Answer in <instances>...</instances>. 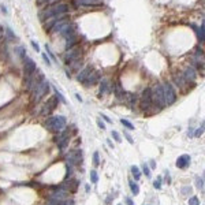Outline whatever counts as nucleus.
I'll return each mask as SVG.
<instances>
[{
	"label": "nucleus",
	"mask_w": 205,
	"mask_h": 205,
	"mask_svg": "<svg viewBox=\"0 0 205 205\" xmlns=\"http://www.w3.org/2000/svg\"><path fill=\"white\" fill-rule=\"evenodd\" d=\"M32 47H33V48L36 49L37 52H40V47H39V44H37L36 41H32Z\"/></svg>",
	"instance_id": "37"
},
{
	"label": "nucleus",
	"mask_w": 205,
	"mask_h": 205,
	"mask_svg": "<svg viewBox=\"0 0 205 205\" xmlns=\"http://www.w3.org/2000/svg\"><path fill=\"white\" fill-rule=\"evenodd\" d=\"M48 90H49V82L43 80L33 90H32V92H33V101H36V102L40 101L41 99L48 93Z\"/></svg>",
	"instance_id": "3"
},
{
	"label": "nucleus",
	"mask_w": 205,
	"mask_h": 205,
	"mask_svg": "<svg viewBox=\"0 0 205 205\" xmlns=\"http://www.w3.org/2000/svg\"><path fill=\"white\" fill-rule=\"evenodd\" d=\"M36 69H37V66H36V63H34V60H32L30 58H28V56L23 58V71H25L26 77L33 74V73L36 71Z\"/></svg>",
	"instance_id": "8"
},
{
	"label": "nucleus",
	"mask_w": 205,
	"mask_h": 205,
	"mask_svg": "<svg viewBox=\"0 0 205 205\" xmlns=\"http://www.w3.org/2000/svg\"><path fill=\"white\" fill-rule=\"evenodd\" d=\"M126 100H127V105H129V107L134 108V105H136V102H137V95L127 93V96H126Z\"/></svg>",
	"instance_id": "19"
},
{
	"label": "nucleus",
	"mask_w": 205,
	"mask_h": 205,
	"mask_svg": "<svg viewBox=\"0 0 205 205\" xmlns=\"http://www.w3.org/2000/svg\"><path fill=\"white\" fill-rule=\"evenodd\" d=\"M40 3H47V2H52V0H39Z\"/></svg>",
	"instance_id": "45"
},
{
	"label": "nucleus",
	"mask_w": 205,
	"mask_h": 205,
	"mask_svg": "<svg viewBox=\"0 0 205 205\" xmlns=\"http://www.w3.org/2000/svg\"><path fill=\"white\" fill-rule=\"evenodd\" d=\"M152 102H153V100H152V89L151 88H145L141 95V107L144 110H148L152 105Z\"/></svg>",
	"instance_id": "6"
},
{
	"label": "nucleus",
	"mask_w": 205,
	"mask_h": 205,
	"mask_svg": "<svg viewBox=\"0 0 205 205\" xmlns=\"http://www.w3.org/2000/svg\"><path fill=\"white\" fill-rule=\"evenodd\" d=\"M112 137L115 138V141H116V142H121V141H122V138H121V136H119L118 131L114 130V131H112Z\"/></svg>",
	"instance_id": "35"
},
{
	"label": "nucleus",
	"mask_w": 205,
	"mask_h": 205,
	"mask_svg": "<svg viewBox=\"0 0 205 205\" xmlns=\"http://www.w3.org/2000/svg\"><path fill=\"white\" fill-rule=\"evenodd\" d=\"M190 160H192V159H190L189 155H182V156L178 157L177 167H178V168H186V167L190 164Z\"/></svg>",
	"instance_id": "13"
},
{
	"label": "nucleus",
	"mask_w": 205,
	"mask_h": 205,
	"mask_svg": "<svg viewBox=\"0 0 205 205\" xmlns=\"http://www.w3.org/2000/svg\"><path fill=\"white\" fill-rule=\"evenodd\" d=\"M118 205H122V204H118Z\"/></svg>",
	"instance_id": "47"
},
{
	"label": "nucleus",
	"mask_w": 205,
	"mask_h": 205,
	"mask_svg": "<svg viewBox=\"0 0 205 205\" xmlns=\"http://www.w3.org/2000/svg\"><path fill=\"white\" fill-rule=\"evenodd\" d=\"M47 127L51 131H56V133H62L66 127V118L62 115L52 116L47 121Z\"/></svg>",
	"instance_id": "2"
},
{
	"label": "nucleus",
	"mask_w": 205,
	"mask_h": 205,
	"mask_svg": "<svg viewBox=\"0 0 205 205\" xmlns=\"http://www.w3.org/2000/svg\"><path fill=\"white\" fill-rule=\"evenodd\" d=\"M126 204H127V205H134L133 200H131L130 197H126Z\"/></svg>",
	"instance_id": "40"
},
{
	"label": "nucleus",
	"mask_w": 205,
	"mask_h": 205,
	"mask_svg": "<svg viewBox=\"0 0 205 205\" xmlns=\"http://www.w3.org/2000/svg\"><path fill=\"white\" fill-rule=\"evenodd\" d=\"M114 92H115V96L116 97H119V99H122L123 97V95H125V90H123V88H122V85H121V82H116L115 85H114Z\"/></svg>",
	"instance_id": "18"
},
{
	"label": "nucleus",
	"mask_w": 205,
	"mask_h": 205,
	"mask_svg": "<svg viewBox=\"0 0 205 205\" xmlns=\"http://www.w3.org/2000/svg\"><path fill=\"white\" fill-rule=\"evenodd\" d=\"M69 4H64V3H60V4H56V6H52L51 8L45 10L44 13L40 14L41 19H49V18H54V17H58V15H63L69 11Z\"/></svg>",
	"instance_id": "1"
},
{
	"label": "nucleus",
	"mask_w": 205,
	"mask_h": 205,
	"mask_svg": "<svg viewBox=\"0 0 205 205\" xmlns=\"http://www.w3.org/2000/svg\"><path fill=\"white\" fill-rule=\"evenodd\" d=\"M101 118H102V119H104V121H105V122H108V123H111V122H112V121H111V119H110V118H108V116H107V115H101Z\"/></svg>",
	"instance_id": "42"
},
{
	"label": "nucleus",
	"mask_w": 205,
	"mask_h": 205,
	"mask_svg": "<svg viewBox=\"0 0 205 205\" xmlns=\"http://www.w3.org/2000/svg\"><path fill=\"white\" fill-rule=\"evenodd\" d=\"M92 71H93L92 67H86V69H84V70H82V71L80 73V74H78V77H77L78 81L82 82V84H85V81L88 80V77L90 75V73H92Z\"/></svg>",
	"instance_id": "14"
},
{
	"label": "nucleus",
	"mask_w": 205,
	"mask_h": 205,
	"mask_svg": "<svg viewBox=\"0 0 205 205\" xmlns=\"http://www.w3.org/2000/svg\"><path fill=\"white\" fill-rule=\"evenodd\" d=\"M93 164H95V166H99V164H100V159H99V152H95V153H93Z\"/></svg>",
	"instance_id": "32"
},
{
	"label": "nucleus",
	"mask_w": 205,
	"mask_h": 205,
	"mask_svg": "<svg viewBox=\"0 0 205 205\" xmlns=\"http://www.w3.org/2000/svg\"><path fill=\"white\" fill-rule=\"evenodd\" d=\"M77 43H78V37H77V34H74V36H71V37H67V39H66V51L71 49Z\"/></svg>",
	"instance_id": "17"
},
{
	"label": "nucleus",
	"mask_w": 205,
	"mask_h": 205,
	"mask_svg": "<svg viewBox=\"0 0 205 205\" xmlns=\"http://www.w3.org/2000/svg\"><path fill=\"white\" fill-rule=\"evenodd\" d=\"M197 187L204 192V178H197Z\"/></svg>",
	"instance_id": "31"
},
{
	"label": "nucleus",
	"mask_w": 205,
	"mask_h": 205,
	"mask_svg": "<svg viewBox=\"0 0 205 205\" xmlns=\"http://www.w3.org/2000/svg\"><path fill=\"white\" fill-rule=\"evenodd\" d=\"M58 104H59V100H58L56 97H51L48 101H47V104H45V108H44V111H43V114H49L52 110H55V108L58 107Z\"/></svg>",
	"instance_id": "11"
},
{
	"label": "nucleus",
	"mask_w": 205,
	"mask_h": 205,
	"mask_svg": "<svg viewBox=\"0 0 205 205\" xmlns=\"http://www.w3.org/2000/svg\"><path fill=\"white\" fill-rule=\"evenodd\" d=\"M90 181H92V183H97L99 181V175L96 171H90Z\"/></svg>",
	"instance_id": "25"
},
{
	"label": "nucleus",
	"mask_w": 205,
	"mask_h": 205,
	"mask_svg": "<svg viewBox=\"0 0 205 205\" xmlns=\"http://www.w3.org/2000/svg\"><path fill=\"white\" fill-rule=\"evenodd\" d=\"M80 56H81V49L80 48H71L66 52V55H64V62H66L67 64H71L73 62L80 60Z\"/></svg>",
	"instance_id": "7"
},
{
	"label": "nucleus",
	"mask_w": 205,
	"mask_h": 205,
	"mask_svg": "<svg viewBox=\"0 0 205 205\" xmlns=\"http://www.w3.org/2000/svg\"><path fill=\"white\" fill-rule=\"evenodd\" d=\"M152 100L156 102L159 107H164L166 101H164V93H163V86L162 85H156L155 89L152 90Z\"/></svg>",
	"instance_id": "5"
},
{
	"label": "nucleus",
	"mask_w": 205,
	"mask_h": 205,
	"mask_svg": "<svg viewBox=\"0 0 205 205\" xmlns=\"http://www.w3.org/2000/svg\"><path fill=\"white\" fill-rule=\"evenodd\" d=\"M105 92H110V82H108L107 80H102L101 86H100V96L104 95Z\"/></svg>",
	"instance_id": "20"
},
{
	"label": "nucleus",
	"mask_w": 205,
	"mask_h": 205,
	"mask_svg": "<svg viewBox=\"0 0 205 205\" xmlns=\"http://www.w3.org/2000/svg\"><path fill=\"white\" fill-rule=\"evenodd\" d=\"M131 174H133L136 181H138L140 178H141V172H140V168L137 166H131Z\"/></svg>",
	"instance_id": "21"
},
{
	"label": "nucleus",
	"mask_w": 205,
	"mask_h": 205,
	"mask_svg": "<svg viewBox=\"0 0 205 205\" xmlns=\"http://www.w3.org/2000/svg\"><path fill=\"white\" fill-rule=\"evenodd\" d=\"M97 81H99V73L97 71H92V73H90V75L88 77V80L85 81L84 85H86V86H92V85H95Z\"/></svg>",
	"instance_id": "15"
},
{
	"label": "nucleus",
	"mask_w": 205,
	"mask_h": 205,
	"mask_svg": "<svg viewBox=\"0 0 205 205\" xmlns=\"http://www.w3.org/2000/svg\"><path fill=\"white\" fill-rule=\"evenodd\" d=\"M203 133H204V123H201V126L197 129V130H196V134H194V136H196V137H201V136H203Z\"/></svg>",
	"instance_id": "30"
},
{
	"label": "nucleus",
	"mask_w": 205,
	"mask_h": 205,
	"mask_svg": "<svg viewBox=\"0 0 205 205\" xmlns=\"http://www.w3.org/2000/svg\"><path fill=\"white\" fill-rule=\"evenodd\" d=\"M153 187H155V189H160V187H162V178H160V177L153 182Z\"/></svg>",
	"instance_id": "33"
},
{
	"label": "nucleus",
	"mask_w": 205,
	"mask_h": 205,
	"mask_svg": "<svg viewBox=\"0 0 205 205\" xmlns=\"http://www.w3.org/2000/svg\"><path fill=\"white\" fill-rule=\"evenodd\" d=\"M151 166H152V168H155V167H156V163L152 162V163H151Z\"/></svg>",
	"instance_id": "46"
},
{
	"label": "nucleus",
	"mask_w": 205,
	"mask_h": 205,
	"mask_svg": "<svg viewBox=\"0 0 205 205\" xmlns=\"http://www.w3.org/2000/svg\"><path fill=\"white\" fill-rule=\"evenodd\" d=\"M7 33H8V36H10V37H11V39H17V37H15V34H14V33H13V32H11V30H10V29H7Z\"/></svg>",
	"instance_id": "41"
},
{
	"label": "nucleus",
	"mask_w": 205,
	"mask_h": 205,
	"mask_svg": "<svg viewBox=\"0 0 205 205\" xmlns=\"http://www.w3.org/2000/svg\"><path fill=\"white\" fill-rule=\"evenodd\" d=\"M56 144L60 149H64L69 144V131H63L59 137L56 138Z\"/></svg>",
	"instance_id": "12"
},
{
	"label": "nucleus",
	"mask_w": 205,
	"mask_h": 205,
	"mask_svg": "<svg viewBox=\"0 0 205 205\" xmlns=\"http://www.w3.org/2000/svg\"><path fill=\"white\" fill-rule=\"evenodd\" d=\"M82 160V153L81 151H73L69 153L67 156V164L70 166H74V164H78Z\"/></svg>",
	"instance_id": "9"
},
{
	"label": "nucleus",
	"mask_w": 205,
	"mask_h": 205,
	"mask_svg": "<svg viewBox=\"0 0 205 205\" xmlns=\"http://www.w3.org/2000/svg\"><path fill=\"white\" fill-rule=\"evenodd\" d=\"M78 2L84 6H90V4H97L99 0H78Z\"/></svg>",
	"instance_id": "24"
},
{
	"label": "nucleus",
	"mask_w": 205,
	"mask_h": 205,
	"mask_svg": "<svg viewBox=\"0 0 205 205\" xmlns=\"http://www.w3.org/2000/svg\"><path fill=\"white\" fill-rule=\"evenodd\" d=\"M130 189H131V192H133V194L134 196H137L140 193V187H138V184H137L134 181H130Z\"/></svg>",
	"instance_id": "22"
},
{
	"label": "nucleus",
	"mask_w": 205,
	"mask_h": 205,
	"mask_svg": "<svg viewBox=\"0 0 205 205\" xmlns=\"http://www.w3.org/2000/svg\"><path fill=\"white\" fill-rule=\"evenodd\" d=\"M182 77H183V80L184 82H193L197 78V73H196V70L193 69V67H187L186 70H184V73L182 74Z\"/></svg>",
	"instance_id": "10"
},
{
	"label": "nucleus",
	"mask_w": 205,
	"mask_h": 205,
	"mask_svg": "<svg viewBox=\"0 0 205 205\" xmlns=\"http://www.w3.org/2000/svg\"><path fill=\"white\" fill-rule=\"evenodd\" d=\"M189 205H200V200H198V197H196V196L190 197V200H189Z\"/></svg>",
	"instance_id": "28"
},
{
	"label": "nucleus",
	"mask_w": 205,
	"mask_h": 205,
	"mask_svg": "<svg viewBox=\"0 0 205 205\" xmlns=\"http://www.w3.org/2000/svg\"><path fill=\"white\" fill-rule=\"evenodd\" d=\"M107 144H108V146H110V148H112V149H114V144L111 142L110 140H108V141H107Z\"/></svg>",
	"instance_id": "44"
},
{
	"label": "nucleus",
	"mask_w": 205,
	"mask_h": 205,
	"mask_svg": "<svg viewBox=\"0 0 205 205\" xmlns=\"http://www.w3.org/2000/svg\"><path fill=\"white\" fill-rule=\"evenodd\" d=\"M174 81L177 82V85H179V86H184V84H186V82H184V80H183V77H182V74L181 75H175L174 77Z\"/></svg>",
	"instance_id": "23"
},
{
	"label": "nucleus",
	"mask_w": 205,
	"mask_h": 205,
	"mask_svg": "<svg viewBox=\"0 0 205 205\" xmlns=\"http://www.w3.org/2000/svg\"><path fill=\"white\" fill-rule=\"evenodd\" d=\"M163 86V93H164V101H166L167 105L174 104L175 100H177V93H175L174 88L170 82H166V84L162 85Z\"/></svg>",
	"instance_id": "4"
},
{
	"label": "nucleus",
	"mask_w": 205,
	"mask_h": 205,
	"mask_svg": "<svg viewBox=\"0 0 205 205\" xmlns=\"http://www.w3.org/2000/svg\"><path fill=\"white\" fill-rule=\"evenodd\" d=\"M142 170H144V172H145V175L148 178H151V170H149V167L146 166L145 163H144V166H142Z\"/></svg>",
	"instance_id": "34"
},
{
	"label": "nucleus",
	"mask_w": 205,
	"mask_h": 205,
	"mask_svg": "<svg viewBox=\"0 0 205 205\" xmlns=\"http://www.w3.org/2000/svg\"><path fill=\"white\" fill-rule=\"evenodd\" d=\"M97 125H99V127H100V129H101V130H104V129H105L104 123H102L101 121H99V122H97Z\"/></svg>",
	"instance_id": "43"
},
{
	"label": "nucleus",
	"mask_w": 205,
	"mask_h": 205,
	"mask_svg": "<svg viewBox=\"0 0 205 205\" xmlns=\"http://www.w3.org/2000/svg\"><path fill=\"white\" fill-rule=\"evenodd\" d=\"M78 187V182L77 181H70V182H66L62 186V189L64 190V192H75Z\"/></svg>",
	"instance_id": "16"
},
{
	"label": "nucleus",
	"mask_w": 205,
	"mask_h": 205,
	"mask_svg": "<svg viewBox=\"0 0 205 205\" xmlns=\"http://www.w3.org/2000/svg\"><path fill=\"white\" fill-rule=\"evenodd\" d=\"M198 39H200V43H204V23L201 25L200 30H198Z\"/></svg>",
	"instance_id": "29"
},
{
	"label": "nucleus",
	"mask_w": 205,
	"mask_h": 205,
	"mask_svg": "<svg viewBox=\"0 0 205 205\" xmlns=\"http://www.w3.org/2000/svg\"><path fill=\"white\" fill-rule=\"evenodd\" d=\"M181 193L184 196H187V194H192V187L190 186H183L182 189H181Z\"/></svg>",
	"instance_id": "27"
},
{
	"label": "nucleus",
	"mask_w": 205,
	"mask_h": 205,
	"mask_svg": "<svg viewBox=\"0 0 205 205\" xmlns=\"http://www.w3.org/2000/svg\"><path fill=\"white\" fill-rule=\"evenodd\" d=\"M43 59H44V60H45V63H47V64H48V66H51V62H49V58H48V56H47V55H45V54H43Z\"/></svg>",
	"instance_id": "38"
},
{
	"label": "nucleus",
	"mask_w": 205,
	"mask_h": 205,
	"mask_svg": "<svg viewBox=\"0 0 205 205\" xmlns=\"http://www.w3.org/2000/svg\"><path fill=\"white\" fill-rule=\"evenodd\" d=\"M121 123H122L123 126H126V127H127L129 130H134V126L131 125V123L129 122V121H126V119H121Z\"/></svg>",
	"instance_id": "26"
},
{
	"label": "nucleus",
	"mask_w": 205,
	"mask_h": 205,
	"mask_svg": "<svg viewBox=\"0 0 205 205\" xmlns=\"http://www.w3.org/2000/svg\"><path fill=\"white\" fill-rule=\"evenodd\" d=\"M63 205H74V201H73V200H64Z\"/></svg>",
	"instance_id": "39"
},
{
	"label": "nucleus",
	"mask_w": 205,
	"mask_h": 205,
	"mask_svg": "<svg viewBox=\"0 0 205 205\" xmlns=\"http://www.w3.org/2000/svg\"><path fill=\"white\" fill-rule=\"evenodd\" d=\"M123 134H125V137H126V138H127V141L130 142V144H133V142H134V141H133V138H131V136L127 133V131H125V133H123Z\"/></svg>",
	"instance_id": "36"
}]
</instances>
